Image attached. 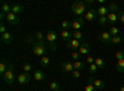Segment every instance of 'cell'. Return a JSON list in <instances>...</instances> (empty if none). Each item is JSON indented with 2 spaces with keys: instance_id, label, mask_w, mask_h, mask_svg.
I'll use <instances>...</instances> for the list:
<instances>
[{
  "instance_id": "6da1fadb",
  "label": "cell",
  "mask_w": 124,
  "mask_h": 91,
  "mask_svg": "<svg viewBox=\"0 0 124 91\" xmlns=\"http://www.w3.org/2000/svg\"><path fill=\"white\" fill-rule=\"evenodd\" d=\"M71 10H72V12H73L75 15L82 16L83 14H86V12L88 11V9H87V3L82 1V0H77V1H75L73 4H72Z\"/></svg>"
},
{
  "instance_id": "7a4b0ae2",
  "label": "cell",
  "mask_w": 124,
  "mask_h": 91,
  "mask_svg": "<svg viewBox=\"0 0 124 91\" xmlns=\"http://www.w3.org/2000/svg\"><path fill=\"white\" fill-rule=\"evenodd\" d=\"M46 50H47V47H46L45 42H39V41L34 42V44H32V53L36 57H41V58H42L44 54L46 53Z\"/></svg>"
},
{
  "instance_id": "3957f363",
  "label": "cell",
  "mask_w": 124,
  "mask_h": 91,
  "mask_svg": "<svg viewBox=\"0 0 124 91\" xmlns=\"http://www.w3.org/2000/svg\"><path fill=\"white\" fill-rule=\"evenodd\" d=\"M4 81L8 84V85H11L14 83V79H15V74H14V65L13 64H9V68L6 70V73L4 74L3 76Z\"/></svg>"
},
{
  "instance_id": "277c9868",
  "label": "cell",
  "mask_w": 124,
  "mask_h": 91,
  "mask_svg": "<svg viewBox=\"0 0 124 91\" xmlns=\"http://www.w3.org/2000/svg\"><path fill=\"white\" fill-rule=\"evenodd\" d=\"M61 70H62L63 73H67V74L70 73V74H71V73L75 70V68H73V63H72L71 60H65V62L61 64Z\"/></svg>"
},
{
  "instance_id": "5b68a950",
  "label": "cell",
  "mask_w": 124,
  "mask_h": 91,
  "mask_svg": "<svg viewBox=\"0 0 124 91\" xmlns=\"http://www.w3.org/2000/svg\"><path fill=\"white\" fill-rule=\"evenodd\" d=\"M97 18H98V14H97V10L94 9H88V11L85 14V20H87L88 22H92Z\"/></svg>"
},
{
  "instance_id": "8992f818",
  "label": "cell",
  "mask_w": 124,
  "mask_h": 91,
  "mask_svg": "<svg viewBox=\"0 0 124 91\" xmlns=\"http://www.w3.org/2000/svg\"><path fill=\"white\" fill-rule=\"evenodd\" d=\"M5 20L8 21V24L13 25V26H16V25H19V24H20V18H19V17H17V15H15L14 12L8 14V15L5 16Z\"/></svg>"
},
{
  "instance_id": "52a82bcc",
  "label": "cell",
  "mask_w": 124,
  "mask_h": 91,
  "mask_svg": "<svg viewBox=\"0 0 124 91\" xmlns=\"http://www.w3.org/2000/svg\"><path fill=\"white\" fill-rule=\"evenodd\" d=\"M99 41L102 43H106V44H112V36L109 32L104 31V32H102L99 35Z\"/></svg>"
},
{
  "instance_id": "ba28073f",
  "label": "cell",
  "mask_w": 124,
  "mask_h": 91,
  "mask_svg": "<svg viewBox=\"0 0 124 91\" xmlns=\"http://www.w3.org/2000/svg\"><path fill=\"white\" fill-rule=\"evenodd\" d=\"M30 80H31V78L27 73H21L17 75V83L20 85H26L27 83H30Z\"/></svg>"
},
{
  "instance_id": "9c48e42d",
  "label": "cell",
  "mask_w": 124,
  "mask_h": 91,
  "mask_svg": "<svg viewBox=\"0 0 124 91\" xmlns=\"http://www.w3.org/2000/svg\"><path fill=\"white\" fill-rule=\"evenodd\" d=\"M85 26V20L82 17H78L76 18L73 22H72V28H73V31H79V28H82Z\"/></svg>"
},
{
  "instance_id": "30bf717a",
  "label": "cell",
  "mask_w": 124,
  "mask_h": 91,
  "mask_svg": "<svg viewBox=\"0 0 124 91\" xmlns=\"http://www.w3.org/2000/svg\"><path fill=\"white\" fill-rule=\"evenodd\" d=\"M57 39V33L54 30H50L46 35V41L48 42V44H55V41Z\"/></svg>"
},
{
  "instance_id": "8fae6325",
  "label": "cell",
  "mask_w": 124,
  "mask_h": 91,
  "mask_svg": "<svg viewBox=\"0 0 124 91\" xmlns=\"http://www.w3.org/2000/svg\"><path fill=\"white\" fill-rule=\"evenodd\" d=\"M81 44H82V42L81 41H77V39H71V41L67 42V47L70 49H73V52H76V50L79 49Z\"/></svg>"
},
{
  "instance_id": "7c38bea8",
  "label": "cell",
  "mask_w": 124,
  "mask_h": 91,
  "mask_svg": "<svg viewBox=\"0 0 124 91\" xmlns=\"http://www.w3.org/2000/svg\"><path fill=\"white\" fill-rule=\"evenodd\" d=\"M0 39H1V42L4 44H10L13 42V35L10 32H6L4 35H1V37H0Z\"/></svg>"
},
{
  "instance_id": "4fadbf2b",
  "label": "cell",
  "mask_w": 124,
  "mask_h": 91,
  "mask_svg": "<svg viewBox=\"0 0 124 91\" xmlns=\"http://www.w3.org/2000/svg\"><path fill=\"white\" fill-rule=\"evenodd\" d=\"M34 79L36 80V81H44V80L46 79V74L42 72V70H36V72L34 73Z\"/></svg>"
},
{
  "instance_id": "5bb4252c",
  "label": "cell",
  "mask_w": 124,
  "mask_h": 91,
  "mask_svg": "<svg viewBox=\"0 0 124 91\" xmlns=\"http://www.w3.org/2000/svg\"><path fill=\"white\" fill-rule=\"evenodd\" d=\"M78 52H79L82 55L87 54V53L89 52V44H88L86 41H82V44H81V47H79V49H78Z\"/></svg>"
},
{
  "instance_id": "9a60e30c",
  "label": "cell",
  "mask_w": 124,
  "mask_h": 91,
  "mask_svg": "<svg viewBox=\"0 0 124 91\" xmlns=\"http://www.w3.org/2000/svg\"><path fill=\"white\" fill-rule=\"evenodd\" d=\"M92 84L94 85L96 89H104V86H106L104 81H103L102 79H94V78H92Z\"/></svg>"
},
{
  "instance_id": "2e32d148",
  "label": "cell",
  "mask_w": 124,
  "mask_h": 91,
  "mask_svg": "<svg viewBox=\"0 0 124 91\" xmlns=\"http://www.w3.org/2000/svg\"><path fill=\"white\" fill-rule=\"evenodd\" d=\"M97 14H98V16H108V14H109L108 6H104V5L99 6V7L97 9Z\"/></svg>"
},
{
  "instance_id": "e0dca14e",
  "label": "cell",
  "mask_w": 124,
  "mask_h": 91,
  "mask_svg": "<svg viewBox=\"0 0 124 91\" xmlns=\"http://www.w3.org/2000/svg\"><path fill=\"white\" fill-rule=\"evenodd\" d=\"M24 10H25L24 6H23V5H20V4H14V5H11V12H14L15 15L24 12Z\"/></svg>"
},
{
  "instance_id": "ac0fdd59",
  "label": "cell",
  "mask_w": 124,
  "mask_h": 91,
  "mask_svg": "<svg viewBox=\"0 0 124 91\" xmlns=\"http://www.w3.org/2000/svg\"><path fill=\"white\" fill-rule=\"evenodd\" d=\"M107 17H108V24H110V25H114L118 20H119V18H118V15H117L116 12H109Z\"/></svg>"
},
{
  "instance_id": "d6986e66",
  "label": "cell",
  "mask_w": 124,
  "mask_h": 91,
  "mask_svg": "<svg viewBox=\"0 0 124 91\" xmlns=\"http://www.w3.org/2000/svg\"><path fill=\"white\" fill-rule=\"evenodd\" d=\"M72 37V33H70L68 31H67V30H62V31H61V38L62 39H63V41H71V38Z\"/></svg>"
},
{
  "instance_id": "ffe728a7",
  "label": "cell",
  "mask_w": 124,
  "mask_h": 91,
  "mask_svg": "<svg viewBox=\"0 0 124 91\" xmlns=\"http://www.w3.org/2000/svg\"><path fill=\"white\" fill-rule=\"evenodd\" d=\"M73 68L75 70H82L86 68V63L82 62V60H76V62H73Z\"/></svg>"
},
{
  "instance_id": "44dd1931",
  "label": "cell",
  "mask_w": 124,
  "mask_h": 91,
  "mask_svg": "<svg viewBox=\"0 0 124 91\" xmlns=\"http://www.w3.org/2000/svg\"><path fill=\"white\" fill-rule=\"evenodd\" d=\"M1 12L5 14V15L10 14V12H11V5L8 4V3H3L1 4Z\"/></svg>"
},
{
  "instance_id": "7402d4cb",
  "label": "cell",
  "mask_w": 124,
  "mask_h": 91,
  "mask_svg": "<svg viewBox=\"0 0 124 91\" xmlns=\"http://www.w3.org/2000/svg\"><path fill=\"white\" fill-rule=\"evenodd\" d=\"M9 68V64L6 63V60H3L1 63H0V74H1V76H4V74L6 73V70Z\"/></svg>"
},
{
  "instance_id": "603a6c76",
  "label": "cell",
  "mask_w": 124,
  "mask_h": 91,
  "mask_svg": "<svg viewBox=\"0 0 124 91\" xmlns=\"http://www.w3.org/2000/svg\"><path fill=\"white\" fill-rule=\"evenodd\" d=\"M40 64L42 68H47L50 65V58L48 57H42L40 59Z\"/></svg>"
},
{
  "instance_id": "cb8c5ba5",
  "label": "cell",
  "mask_w": 124,
  "mask_h": 91,
  "mask_svg": "<svg viewBox=\"0 0 124 91\" xmlns=\"http://www.w3.org/2000/svg\"><path fill=\"white\" fill-rule=\"evenodd\" d=\"M97 89L94 87V85L92 84V78H88V84L85 87V91H96Z\"/></svg>"
},
{
  "instance_id": "d4e9b609",
  "label": "cell",
  "mask_w": 124,
  "mask_h": 91,
  "mask_svg": "<svg viewBox=\"0 0 124 91\" xmlns=\"http://www.w3.org/2000/svg\"><path fill=\"white\" fill-rule=\"evenodd\" d=\"M72 37H73V39H77V41H81L82 42L83 33H82L81 31H73V32H72Z\"/></svg>"
},
{
  "instance_id": "484cf974",
  "label": "cell",
  "mask_w": 124,
  "mask_h": 91,
  "mask_svg": "<svg viewBox=\"0 0 124 91\" xmlns=\"http://www.w3.org/2000/svg\"><path fill=\"white\" fill-rule=\"evenodd\" d=\"M35 38L37 39L39 42H45L46 41V36H44V33L41 32V31H37L35 33Z\"/></svg>"
},
{
  "instance_id": "4316f807",
  "label": "cell",
  "mask_w": 124,
  "mask_h": 91,
  "mask_svg": "<svg viewBox=\"0 0 124 91\" xmlns=\"http://www.w3.org/2000/svg\"><path fill=\"white\" fill-rule=\"evenodd\" d=\"M94 64L98 67V69H104L106 68V63H104V60L101 59V58H97L94 60Z\"/></svg>"
},
{
  "instance_id": "83f0119b",
  "label": "cell",
  "mask_w": 124,
  "mask_h": 91,
  "mask_svg": "<svg viewBox=\"0 0 124 91\" xmlns=\"http://www.w3.org/2000/svg\"><path fill=\"white\" fill-rule=\"evenodd\" d=\"M50 90H51V91H61L60 84H58L57 81H51V83H50Z\"/></svg>"
},
{
  "instance_id": "f1b7e54d",
  "label": "cell",
  "mask_w": 124,
  "mask_h": 91,
  "mask_svg": "<svg viewBox=\"0 0 124 91\" xmlns=\"http://www.w3.org/2000/svg\"><path fill=\"white\" fill-rule=\"evenodd\" d=\"M116 68H117V72H119V73H123V72H124V59L118 60Z\"/></svg>"
},
{
  "instance_id": "f546056e",
  "label": "cell",
  "mask_w": 124,
  "mask_h": 91,
  "mask_svg": "<svg viewBox=\"0 0 124 91\" xmlns=\"http://www.w3.org/2000/svg\"><path fill=\"white\" fill-rule=\"evenodd\" d=\"M98 22H99V25H102V26H104V25H107V22H108V17L107 16H98Z\"/></svg>"
},
{
  "instance_id": "4dcf8cb0",
  "label": "cell",
  "mask_w": 124,
  "mask_h": 91,
  "mask_svg": "<svg viewBox=\"0 0 124 91\" xmlns=\"http://www.w3.org/2000/svg\"><path fill=\"white\" fill-rule=\"evenodd\" d=\"M109 33H110V36L112 37H116V36H118V33H119V30H118V27H110V30L108 31Z\"/></svg>"
},
{
  "instance_id": "1f68e13d",
  "label": "cell",
  "mask_w": 124,
  "mask_h": 91,
  "mask_svg": "<svg viewBox=\"0 0 124 91\" xmlns=\"http://www.w3.org/2000/svg\"><path fill=\"white\" fill-rule=\"evenodd\" d=\"M61 27H62V30H67V31H68V28L72 27V22H70V21H62L61 22Z\"/></svg>"
},
{
  "instance_id": "d6a6232c",
  "label": "cell",
  "mask_w": 124,
  "mask_h": 91,
  "mask_svg": "<svg viewBox=\"0 0 124 91\" xmlns=\"http://www.w3.org/2000/svg\"><path fill=\"white\" fill-rule=\"evenodd\" d=\"M81 55H82V54L78 52V50H76V52H72V53H71V58H72V59H75V62H76V60H79V59H81Z\"/></svg>"
},
{
  "instance_id": "836d02e7",
  "label": "cell",
  "mask_w": 124,
  "mask_h": 91,
  "mask_svg": "<svg viewBox=\"0 0 124 91\" xmlns=\"http://www.w3.org/2000/svg\"><path fill=\"white\" fill-rule=\"evenodd\" d=\"M123 42V38H120L119 36H116V37H112V44H119Z\"/></svg>"
},
{
  "instance_id": "e575fe53",
  "label": "cell",
  "mask_w": 124,
  "mask_h": 91,
  "mask_svg": "<svg viewBox=\"0 0 124 91\" xmlns=\"http://www.w3.org/2000/svg\"><path fill=\"white\" fill-rule=\"evenodd\" d=\"M88 70H89V73L91 74H94V73H97V70H98V67L93 63V64H89V67H88Z\"/></svg>"
},
{
  "instance_id": "d590c367",
  "label": "cell",
  "mask_w": 124,
  "mask_h": 91,
  "mask_svg": "<svg viewBox=\"0 0 124 91\" xmlns=\"http://www.w3.org/2000/svg\"><path fill=\"white\" fill-rule=\"evenodd\" d=\"M108 9H109V12H118V5L117 4H109V6H108Z\"/></svg>"
},
{
  "instance_id": "8d00e7d4",
  "label": "cell",
  "mask_w": 124,
  "mask_h": 91,
  "mask_svg": "<svg viewBox=\"0 0 124 91\" xmlns=\"http://www.w3.org/2000/svg\"><path fill=\"white\" fill-rule=\"evenodd\" d=\"M31 69H32V68H31V64H30V63H25V64L23 65V70H24V73H29Z\"/></svg>"
},
{
  "instance_id": "74e56055",
  "label": "cell",
  "mask_w": 124,
  "mask_h": 91,
  "mask_svg": "<svg viewBox=\"0 0 124 91\" xmlns=\"http://www.w3.org/2000/svg\"><path fill=\"white\" fill-rule=\"evenodd\" d=\"M71 75L73 79H78V78H81V72L79 70H73V72L71 73Z\"/></svg>"
},
{
  "instance_id": "f35d334b",
  "label": "cell",
  "mask_w": 124,
  "mask_h": 91,
  "mask_svg": "<svg viewBox=\"0 0 124 91\" xmlns=\"http://www.w3.org/2000/svg\"><path fill=\"white\" fill-rule=\"evenodd\" d=\"M116 58H117L118 60L124 59V50H118V52L116 53Z\"/></svg>"
},
{
  "instance_id": "ab89813d",
  "label": "cell",
  "mask_w": 124,
  "mask_h": 91,
  "mask_svg": "<svg viewBox=\"0 0 124 91\" xmlns=\"http://www.w3.org/2000/svg\"><path fill=\"white\" fill-rule=\"evenodd\" d=\"M6 32H8V31H6V26H5L4 22H1V25H0V33L4 35V33H6Z\"/></svg>"
},
{
  "instance_id": "60d3db41",
  "label": "cell",
  "mask_w": 124,
  "mask_h": 91,
  "mask_svg": "<svg viewBox=\"0 0 124 91\" xmlns=\"http://www.w3.org/2000/svg\"><path fill=\"white\" fill-rule=\"evenodd\" d=\"M118 18L120 22L124 24V11H118Z\"/></svg>"
},
{
  "instance_id": "b9f144b4",
  "label": "cell",
  "mask_w": 124,
  "mask_h": 91,
  "mask_svg": "<svg viewBox=\"0 0 124 91\" xmlns=\"http://www.w3.org/2000/svg\"><path fill=\"white\" fill-rule=\"evenodd\" d=\"M94 60H96V58H93V57H87V59H86V62L88 63V64H93V63H94Z\"/></svg>"
},
{
  "instance_id": "7bdbcfd3",
  "label": "cell",
  "mask_w": 124,
  "mask_h": 91,
  "mask_svg": "<svg viewBox=\"0 0 124 91\" xmlns=\"http://www.w3.org/2000/svg\"><path fill=\"white\" fill-rule=\"evenodd\" d=\"M97 1L101 3V4H104V3H106V0H97Z\"/></svg>"
},
{
  "instance_id": "ee69618b",
  "label": "cell",
  "mask_w": 124,
  "mask_h": 91,
  "mask_svg": "<svg viewBox=\"0 0 124 91\" xmlns=\"http://www.w3.org/2000/svg\"><path fill=\"white\" fill-rule=\"evenodd\" d=\"M119 91H124V86H122V87H119Z\"/></svg>"
},
{
  "instance_id": "f6af8a7d",
  "label": "cell",
  "mask_w": 124,
  "mask_h": 91,
  "mask_svg": "<svg viewBox=\"0 0 124 91\" xmlns=\"http://www.w3.org/2000/svg\"><path fill=\"white\" fill-rule=\"evenodd\" d=\"M123 43H124V38H123Z\"/></svg>"
},
{
  "instance_id": "bcb514c9",
  "label": "cell",
  "mask_w": 124,
  "mask_h": 91,
  "mask_svg": "<svg viewBox=\"0 0 124 91\" xmlns=\"http://www.w3.org/2000/svg\"><path fill=\"white\" fill-rule=\"evenodd\" d=\"M123 73H124V72H123Z\"/></svg>"
},
{
  "instance_id": "7dc6e473",
  "label": "cell",
  "mask_w": 124,
  "mask_h": 91,
  "mask_svg": "<svg viewBox=\"0 0 124 91\" xmlns=\"http://www.w3.org/2000/svg\"><path fill=\"white\" fill-rule=\"evenodd\" d=\"M61 91H62V90H61Z\"/></svg>"
}]
</instances>
